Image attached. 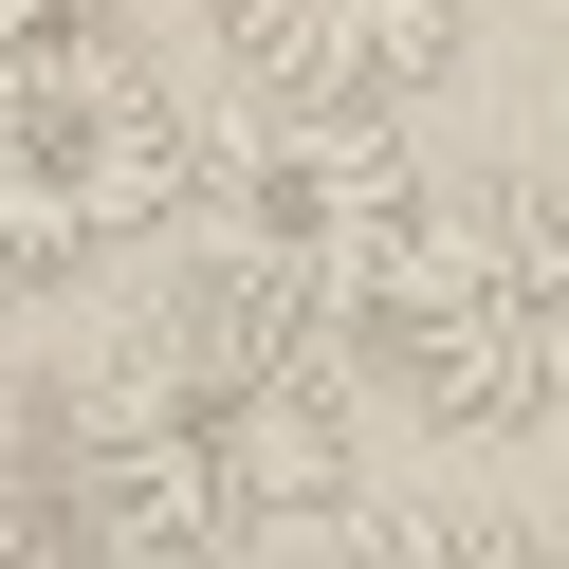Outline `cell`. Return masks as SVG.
Returning <instances> with one entry per match:
<instances>
[{"label":"cell","mask_w":569,"mask_h":569,"mask_svg":"<svg viewBox=\"0 0 569 569\" xmlns=\"http://www.w3.org/2000/svg\"><path fill=\"white\" fill-rule=\"evenodd\" d=\"M368 478V368L331 312L258 295V276H166L92 368L0 405V515L56 569L92 551H276V532H349Z\"/></svg>","instance_id":"6da1fadb"},{"label":"cell","mask_w":569,"mask_h":569,"mask_svg":"<svg viewBox=\"0 0 569 569\" xmlns=\"http://www.w3.org/2000/svg\"><path fill=\"white\" fill-rule=\"evenodd\" d=\"M349 368L441 441H569V166L422 184V221L349 295Z\"/></svg>","instance_id":"7a4b0ae2"},{"label":"cell","mask_w":569,"mask_h":569,"mask_svg":"<svg viewBox=\"0 0 569 569\" xmlns=\"http://www.w3.org/2000/svg\"><path fill=\"white\" fill-rule=\"evenodd\" d=\"M184 148H202V111L129 19L19 38L0 56V295H74L148 221H184Z\"/></svg>","instance_id":"3957f363"},{"label":"cell","mask_w":569,"mask_h":569,"mask_svg":"<svg viewBox=\"0 0 569 569\" xmlns=\"http://www.w3.org/2000/svg\"><path fill=\"white\" fill-rule=\"evenodd\" d=\"M422 184H441V166L405 148V111H312V92H221L202 148H184L202 258L258 276V295H295V312H331V331L386 276V239L422 221Z\"/></svg>","instance_id":"277c9868"},{"label":"cell","mask_w":569,"mask_h":569,"mask_svg":"<svg viewBox=\"0 0 569 569\" xmlns=\"http://www.w3.org/2000/svg\"><path fill=\"white\" fill-rule=\"evenodd\" d=\"M239 92H312V111H405L478 56V0H202Z\"/></svg>","instance_id":"5b68a950"},{"label":"cell","mask_w":569,"mask_h":569,"mask_svg":"<svg viewBox=\"0 0 569 569\" xmlns=\"http://www.w3.org/2000/svg\"><path fill=\"white\" fill-rule=\"evenodd\" d=\"M312 569H569L532 515H478V496H405V515H349Z\"/></svg>","instance_id":"8992f818"},{"label":"cell","mask_w":569,"mask_h":569,"mask_svg":"<svg viewBox=\"0 0 569 569\" xmlns=\"http://www.w3.org/2000/svg\"><path fill=\"white\" fill-rule=\"evenodd\" d=\"M92 19H111V0H0V56L19 38H92Z\"/></svg>","instance_id":"52a82bcc"},{"label":"cell","mask_w":569,"mask_h":569,"mask_svg":"<svg viewBox=\"0 0 569 569\" xmlns=\"http://www.w3.org/2000/svg\"><path fill=\"white\" fill-rule=\"evenodd\" d=\"M0 569H56V551H38V532H19V515H0Z\"/></svg>","instance_id":"ba28073f"},{"label":"cell","mask_w":569,"mask_h":569,"mask_svg":"<svg viewBox=\"0 0 569 569\" xmlns=\"http://www.w3.org/2000/svg\"><path fill=\"white\" fill-rule=\"evenodd\" d=\"M92 569H202V551H92Z\"/></svg>","instance_id":"9c48e42d"}]
</instances>
